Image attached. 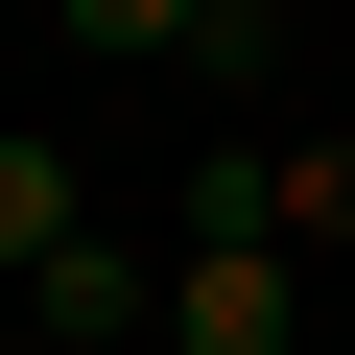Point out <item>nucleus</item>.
<instances>
[{
	"instance_id": "2",
	"label": "nucleus",
	"mask_w": 355,
	"mask_h": 355,
	"mask_svg": "<svg viewBox=\"0 0 355 355\" xmlns=\"http://www.w3.org/2000/svg\"><path fill=\"white\" fill-rule=\"evenodd\" d=\"M71 48H166V71H284V24H261V0H71Z\"/></svg>"
},
{
	"instance_id": "4",
	"label": "nucleus",
	"mask_w": 355,
	"mask_h": 355,
	"mask_svg": "<svg viewBox=\"0 0 355 355\" xmlns=\"http://www.w3.org/2000/svg\"><path fill=\"white\" fill-rule=\"evenodd\" d=\"M71 237H95V214H71V142H24V119H0V261H24V284H48Z\"/></svg>"
},
{
	"instance_id": "3",
	"label": "nucleus",
	"mask_w": 355,
	"mask_h": 355,
	"mask_svg": "<svg viewBox=\"0 0 355 355\" xmlns=\"http://www.w3.org/2000/svg\"><path fill=\"white\" fill-rule=\"evenodd\" d=\"M24 308H48V331H71V355H119V331H142V308H166V261H119V237H71V261H48V284H24Z\"/></svg>"
},
{
	"instance_id": "5",
	"label": "nucleus",
	"mask_w": 355,
	"mask_h": 355,
	"mask_svg": "<svg viewBox=\"0 0 355 355\" xmlns=\"http://www.w3.org/2000/svg\"><path fill=\"white\" fill-rule=\"evenodd\" d=\"M284 237H331V261H355V142H284Z\"/></svg>"
},
{
	"instance_id": "1",
	"label": "nucleus",
	"mask_w": 355,
	"mask_h": 355,
	"mask_svg": "<svg viewBox=\"0 0 355 355\" xmlns=\"http://www.w3.org/2000/svg\"><path fill=\"white\" fill-rule=\"evenodd\" d=\"M166 355H308L284 237H190V261H166Z\"/></svg>"
}]
</instances>
